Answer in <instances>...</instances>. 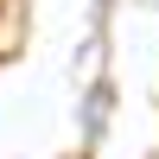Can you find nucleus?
I'll return each instance as SVG.
<instances>
[{"mask_svg": "<svg viewBox=\"0 0 159 159\" xmlns=\"http://www.w3.org/2000/svg\"><path fill=\"white\" fill-rule=\"evenodd\" d=\"M7 19H13V0H0V25H7Z\"/></svg>", "mask_w": 159, "mask_h": 159, "instance_id": "obj_1", "label": "nucleus"}]
</instances>
